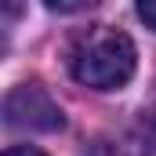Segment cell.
Segmentation results:
<instances>
[{
	"label": "cell",
	"mask_w": 156,
	"mask_h": 156,
	"mask_svg": "<svg viewBox=\"0 0 156 156\" xmlns=\"http://www.w3.org/2000/svg\"><path fill=\"white\" fill-rule=\"evenodd\" d=\"M138 51L127 33L113 26H91L76 33L69 47V73L76 83L94 87V91H120L134 76Z\"/></svg>",
	"instance_id": "6da1fadb"
},
{
	"label": "cell",
	"mask_w": 156,
	"mask_h": 156,
	"mask_svg": "<svg viewBox=\"0 0 156 156\" xmlns=\"http://www.w3.org/2000/svg\"><path fill=\"white\" fill-rule=\"evenodd\" d=\"M4 120L15 131H62L66 116L58 102L40 87V83H22L4 98Z\"/></svg>",
	"instance_id": "7a4b0ae2"
},
{
	"label": "cell",
	"mask_w": 156,
	"mask_h": 156,
	"mask_svg": "<svg viewBox=\"0 0 156 156\" xmlns=\"http://www.w3.org/2000/svg\"><path fill=\"white\" fill-rule=\"evenodd\" d=\"M138 18H142L149 29H156V0H142V4H138Z\"/></svg>",
	"instance_id": "3957f363"
},
{
	"label": "cell",
	"mask_w": 156,
	"mask_h": 156,
	"mask_svg": "<svg viewBox=\"0 0 156 156\" xmlns=\"http://www.w3.org/2000/svg\"><path fill=\"white\" fill-rule=\"evenodd\" d=\"M4 156H44L40 149H33V145H15V149H7Z\"/></svg>",
	"instance_id": "277c9868"
},
{
	"label": "cell",
	"mask_w": 156,
	"mask_h": 156,
	"mask_svg": "<svg viewBox=\"0 0 156 156\" xmlns=\"http://www.w3.org/2000/svg\"><path fill=\"white\" fill-rule=\"evenodd\" d=\"M145 134H149V142H153V149H156V116H153V123H149V131H145Z\"/></svg>",
	"instance_id": "5b68a950"
}]
</instances>
